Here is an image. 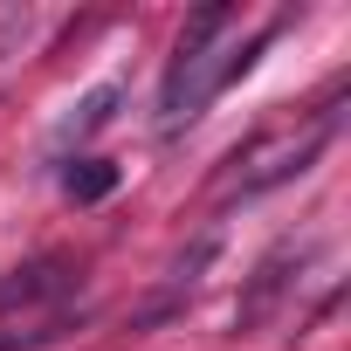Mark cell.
Here are the masks:
<instances>
[{"instance_id": "6da1fadb", "label": "cell", "mask_w": 351, "mask_h": 351, "mask_svg": "<svg viewBox=\"0 0 351 351\" xmlns=\"http://www.w3.org/2000/svg\"><path fill=\"white\" fill-rule=\"evenodd\" d=\"M228 35H234V8H200V14L180 28L172 62H165V83H158V131H165V138H180V131L214 104V90H221L234 69H248L255 49L269 42V35H255V42L234 56Z\"/></svg>"}, {"instance_id": "3957f363", "label": "cell", "mask_w": 351, "mask_h": 351, "mask_svg": "<svg viewBox=\"0 0 351 351\" xmlns=\"http://www.w3.org/2000/svg\"><path fill=\"white\" fill-rule=\"evenodd\" d=\"M110 186H117V165H110V158H76V165L62 172V193H69L76 207H97Z\"/></svg>"}, {"instance_id": "277c9868", "label": "cell", "mask_w": 351, "mask_h": 351, "mask_svg": "<svg viewBox=\"0 0 351 351\" xmlns=\"http://www.w3.org/2000/svg\"><path fill=\"white\" fill-rule=\"evenodd\" d=\"M110 110H117V83L90 90V97L76 104V124H69V131H76V138H90V131H104V124H110Z\"/></svg>"}, {"instance_id": "7a4b0ae2", "label": "cell", "mask_w": 351, "mask_h": 351, "mask_svg": "<svg viewBox=\"0 0 351 351\" xmlns=\"http://www.w3.org/2000/svg\"><path fill=\"white\" fill-rule=\"evenodd\" d=\"M330 131H337V90L303 117V131H276V138H255L248 152H234L228 165V193H269V186H282V180H296V172H310V158L330 145Z\"/></svg>"}]
</instances>
